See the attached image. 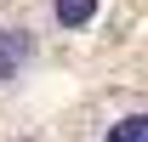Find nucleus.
I'll return each instance as SVG.
<instances>
[{
  "instance_id": "1",
  "label": "nucleus",
  "mask_w": 148,
  "mask_h": 142,
  "mask_svg": "<svg viewBox=\"0 0 148 142\" xmlns=\"http://www.w3.org/2000/svg\"><path fill=\"white\" fill-rule=\"evenodd\" d=\"M29 51H34L29 29H6V34H0V80H12V68H17Z\"/></svg>"
},
{
  "instance_id": "3",
  "label": "nucleus",
  "mask_w": 148,
  "mask_h": 142,
  "mask_svg": "<svg viewBox=\"0 0 148 142\" xmlns=\"http://www.w3.org/2000/svg\"><path fill=\"white\" fill-rule=\"evenodd\" d=\"M108 142H148V114H125L120 125H108Z\"/></svg>"
},
{
  "instance_id": "2",
  "label": "nucleus",
  "mask_w": 148,
  "mask_h": 142,
  "mask_svg": "<svg viewBox=\"0 0 148 142\" xmlns=\"http://www.w3.org/2000/svg\"><path fill=\"white\" fill-rule=\"evenodd\" d=\"M51 17L63 23V29H86V23L97 17V0H57V6H51Z\"/></svg>"
}]
</instances>
